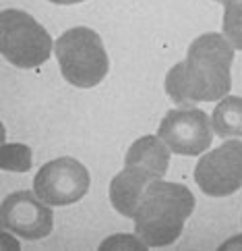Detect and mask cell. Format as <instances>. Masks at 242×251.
Returning a JSON list of instances; mask_svg holds the SVG:
<instances>
[{
    "mask_svg": "<svg viewBox=\"0 0 242 251\" xmlns=\"http://www.w3.org/2000/svg\"><path fill=\"white\" fill-rule=\"evenodd\" d=\"M236 48L223 33H203L191 42L184 58L188 96L197 102H220L230 94Z\"/></svg>",
    "mask_w": 242,
    "mask_h": 251,
    "instance_id": "7a4b0ae2",
    "label": "cell"
},
{
    "mask_svg": "<svg viewBox=\"0 0 242 251\" xmlns=\"http://www.w3.org/2000/svg\"><path fill=\"white\" fill-rule=\"evenodd\" d=\"M91 176L77 158L62 156L46 162L33 178V191L52 208L73 205L89 193Z\"/></svg>",
    "mask_w": 242,
    "mask_h": 251,
    "instance_id": "5b68a950",
    "label": "cell"
},
{
    "mask_svg": "<svg viewBox=\"0 0 242 251\" xmlns=\"http://www.w3.org/2000/svg\"><path fill=\"white\" fill-rule=\"evenodd\" d=\"M60 73L70 85L89 89L100 85L110 69V58L100 33L91 27H70L54 44Z\"/></svg>",
    "mask_w": 242,
    "mask_h": 251,
    "instance_id": "3957f363",
    "label": "cell"
},
{
    "mask_svg": "<svg viewBox=\"0 0 242 251\" xmlns=\"http://www.w3.org/2000/svg\"><path fill=\"white\" fill-rule=\"evenodd\" d=\"M0 224L19 239L40 241L54 230V212L35 191H15L0 205Z\"/></svg>",
    "mask_w": 242,
    "mask_h": 251,
    "instance_id": "ba28073f",
    "label": "cell"
},
{
    "mask_svg": "<svg viewBox=\"0 0 242 251\" xmlns=\"http://www.w3.org/2000/svg\"><path fill=\"white\" fill-rule=\"evenodd\" d=\"M31 160H33V154L29 146L2 141V154H0L2 170H6V173H29Z\"/></svg>",
    "mask_w": 242,
    "mask_h": 251,
    "instance_id": "7c38bea8",
    "label": "cell"
},
{
    "mask_svg": "<svg viewBox=\"0 0 242 251\" xmlns=\"http://www.w3.org/2000/svg\"><path fill=\"white\" fill-rule=\"evenodd\" d=\"M215 2H221V4H228V2H238V0H215Z\"/></svg>",
    "mask_w": 242,
    "mask_h": 251,
    "instance_id": "d6986e66",
    "label": "cell"
},
{
    "mask_svg": "<svg viewBox=\"0 0 242 251\" xmlns=\"http://www.w3.org/2000/svg\"><path fill=\"white\" fill-rule=\"evenodd\" d=\"M19 249H21V243L15 232L2 228V232H0V251H19Z\"/></svg>",
    "mask_w": 242,
    "mask_h": 251,
    "instance_id": "2e32d148",
    "label": "cell"
},
{
    "mask_svg": "<svg viewBox=\"0 0 242 251\" xmlns=\"http://www.w3.org/2000/svg\"><path fill=\"white\" fill-rule=\"evenodd\" d=\"M155 181L151 175L143 173L139 168L124 166L118 175L110 181V203L112 208L122 214L124 218H134L139 205L143 201L147 187Z\"/></svg>",
    "mask_w": 242,
    "mask_h": 251,
    "instance_id": "9c48e42d",
    "label": "cell"
},
{
    "mask_svg": "<svg viewBox=\"0 0 242 251\" xmlns=\"http://www.w3.org/2000/svg\"><path fill=\"white\" fill-rule=\"evenodd\" d=\"M221 33L236 50L242 52V0L223 4V23Z\"/></svg>",
    "mask_w": 242,
    "mask_h": 251,
    "instance_id": "5bb4252c",
    "label": "cell"
},
{
    "mask_svg": "<svg viewBox=\"0 0 242 251\" xmlns=\"http://www.w3.org/2000/svg\"><path fill=\"white\" fill-rule=\"evenodd\" d=\"M195 210V195L186 185L155 178L147 187L134 214V232L147 247H166L178 241Z\"/></svg>",
    "mask_w": 242,
    "mask_h": 251,
    "instance_id": "6da1fadb",
    "label": "cell"
},
{
    "mask_svg": "<svg viewBox=\"0 0 242 251\" xmlns=\"http://www.w3.org/2000/svg\"><path fill=\"white\" fill-rule=\"evenodd\" d=\"M157 135L178 156H201L211 148L213 125L211 116L199 108H174L168 110L157 127Z\"/></svg>",
    "mask_w": 242,
    "mask_h": 251,
    "instance_id": "52a82bcc",
    "label": "cell"
},
{
    "mask_svg": "<svg viewBox=\"0 0 242 251\" xmlns=\"http://www.w3.org/2000/svg\"><path fill=\"white\" fill-rule=\"evenodd\" d=\"M215 135L221 139H242V96H226L211 112Z\"/></svg>",
    "mask_w": 242,
    "mask_h": 251,
    "instance_id": "8fae6325",
    "label": "cell"
},
{
    "mask_svg": "<svg viewBox=\"0 0 242 251\" xmlns=\"http://www.w3.org/2000/svg\"><path fill=\"white\" fill-rule=\"evenodd\" d=\"M170 156L172 150L159 135H143L131 143L124 156V166L139 168L154 178H164L170 168Z\"/></svg>",
    "mask_w": 242,
    "mask_h": 251,
    "instance_id": "30bf717a",
    "label": "cell"
},
{
    "mask_svg": "<svg viewBox=\"0 0 242 251\" xmlns=\"http://www.w3.org/2000/svg\"><path fill=\"white\" fill-rule=\"evenodd\" d=\"M228 249H240L242 251V235H236V237H232L228 241H223V243L220 245V251H228Z\"/></svg>",
    "mask_w": 242,
    "mask_h": 251,
    "instance_id": "e0dca14e",
    "label": "cell"
},
{
    "mask_svg": "<svg viewBox=\"0 0 242 251\" xmlns=\"http://www.w3.org/2000/svg\"><path fill=\"white\" fill-rule=\"evenodd\" d=\"M102 251H110V249H124V251H141L147 249V243L143 241L137 232H116V235H110L108 239H104L100 243Z\"/></svg>",
    "mask_w": 242,
    "mask_h": 251,
    "instance_id": "9a60e30c",
    "label": "cell"
},
{
    "mask_svg": "<svg viewBox=\"0 0 242 251\" xmlns=\"http://www.w3.org/2000/svg\"><path fill=\"white\" fill-rule=\"evenodd\" d=\"M195 181L209 197H228L242 189V139H226L205 151L195 166Z\"/></svg>",
    "mask_w": 242,
    "mask_h": 251,
    "instance_id": "8992f818",
    "label": "cell"
},
{
    "mask_svg": "<svg viewBox=\"0 0 242 251\" xmlns=\"http://www.w3.org/2000/svg\"><path fill=\"white\" fill-rule=\"evenodd\" d=\"M48 2H52V4H62V6H66V4H79V2H85V0H48Z\"/></svg>",
    "mask_w": 242,
    "mask_h": 251,
    "instance_id": "ac0fdd59",
    "label": "cell"
},
{
    "mask_svg": "<svg viewBox=\"0 0 242 251\" xmlns=\"http://www.w3.org/2000/svg\"><path fill=\"white\" fill-rule=\"evenodd\" d=\"M54 42L42 23L21 8L0 13V52L17 69H35L54 52Z\"/></svg>",
    "mask_w": 242,
    "mask_h": 251,
    "instance_id": "277c9868",
    "label": "cell"
},
{
    "mask_svg": "<svg viewBox=\"0 0 242 251\" xmlns=\"http://www.w3.org/2000/svg\"><path fill=\"white\" fill-rule=\"evenodd\" d=\"M164 87H166V94L172 98V102L178 104V108H191V106H195L193 100H191V96H188L186 73H184V60L176 62V65L168 71Z\"/></svg>",
    "mask_w": 242,
    "mask_h": 251,
    "instance_id": "4fadbf2b",
    "label": "cell"
}]
</instances>
